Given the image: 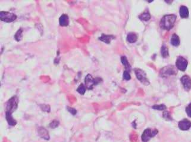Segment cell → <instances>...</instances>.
Listing matches in <instances>:
<instances>
[{"instance_id": "cell-1", "label": "cell", "mask_w": 191, "mask_h": 142, "mask_svg": "<svg viewBox=\"0 0 191 142\" xmlns=\"http://www.w3.org/2000/svg\"><path fill=\"white\" fill-rule=\"evenodd\" d=\"M177 16L174 14L165 15L161 19L160 25L162 29L165 30H170L174 26Z\"/></svg>"}, {"instance_id": "cell-2", "label": "cell", "mask_w": 191, "mask_h": 142, "mask_svg": "<svg viewBox=\"0 0 191 142\" xmlns=\"http://www.w3.org/2000/svg\"><path fill=\"white\" fill-rule=\"evenodd\" d=\"M101 80L102 79L100 78H96L94 79L91 75L87 74L85 78V83L86 89L88 90H92L93 87L99 84Z\"/></svg>"}, {"instance_id": "cell-3", "label": "cell", "mask_w": 191, "mask_h": 142, "mask_svg": "<svg viewBox=\"0 0 191 142\" xmlns=\"http://www.w3.org/2000/svg\"><path fill=\"white\" fill-rule=\"evenodd\" d=\"M19 99L17 96H13L7 102L6 112L10 114L13 113L17 109L18 106Z\"/></svg>"}, {"instance_id": "cell-4", "label": "cell", "mask_w": 191, "mask_h": 142, "mask_svg": "<svg viewBox=\"0 0 191 142\" xmlns=\"http://www.w3.org/2000/svg\"><path fill=\"white\" fill-rule=\"evenodd\" d=\"M177 69L173 65L167 66L161 69L160 75L162 77H167L171 75H174L177 74Z\"/></svg>"}, {"instance_id": "cell-5", "label": "cell", "mask_w": 191, "mask_h": 142, "mask_svg": "<svg viewBox=\"0 0 191 142\" xmlns=\"http://www.w3.org/2000/svg\"><path fill=\"white\" fill-rule=\"evenodd\" d=\"M135 73L138 80H139V81L141 82L143 84H144L145 85H148L149 84V82L147 77V75L144 70L139 68H135Z\"/></svg>"}, {"instance_id": "cell-6", "label": "cell", "mask_w": 191, "mask_h": 142, "mask_svg": "<svg viewBox=\"0 0 191 142\" xmlns=\"http://www.w3.org/2000/svg\"><path fill=\"white\" fill-rule=\"evenodd\" d=\"M0 18L3 22L6 23H10L14 22L17 19V16L10 12L2 11L0 12Z\"/></svg>"}, {"instance_id": "cell-7", "label": "cell", "mask_w": 191, "mask_h": 142, "mask_svg": "<svg viewBox=\"0 0 191 142\" xmlns=\"http://www.w3.org/2000/svg\"><path fill=\"white\" fill-rule=\"evenodd\" d=\"M158 133V131L157 130H152L150 128H147L145 130L144 133H142L141 139L142 141L144 142H147L151 138L154 137L155 136H156Z\"/></svg>"}, {"instance_id": "cell-8", "label": "cell", "mask_w": 191, "mask_h": 142, "mask_svg": "<svg viewBox=\"0 0 191 142\" xmlns=\"http://www.w3.org/2000/svg\"><path fill=\"white\" fill-rule=\"evenodd\" d=\"M176 66L179 70L185 71L188 66V61L183 57L179 56L176 60Z\"/></svg>"}, {"instance_id": "cell-9", "label": "cell", "mask_w": 191, "mask_h": 142, "mask_svg": "<svg viewBox=\"0 0 191 142\" xmlns=\"http://www.w3.org/2000/svg\"><path fill=\"white\" fill-rule=\"evenodd\" d=\"M182 84L186 91H189L191 89V78L188 75H184L180 79Z\"/></svg>"}, {"instance_id": "cell-10", "label": "cell", "mask_w": 191, "mask_h": 142, "mask_svg": "<svg viewBox=\"0 0 191 142\" xmlns=\"http://www.w3.org/2000/svg\"><path fill=\"white\" fill-rule=\"evenodd\" d=\"M178 126L181 130L186 131L191 127V122L187 119H184L179 122Z\"/></svg>"}, {"instance_id": "cell-11", "label": "cell", "mask_w": 191, "mask_h": 142, "mask_svg": "<svg viewBox=\"0 0 191 142\" xmlns=\"http://www.w3.org/2000/svg\"><path fill=\"white\" fill-rule=\"evenodd\" d=\"M38 135L41 138L44 139L46 140H48L50 139V135L48 131L45 128L43 127H39L38 130Z\"/></svg>"}, {"instance_id": "cell-12", "label": "cell", "mask_w": 191, "mask_h": 142, "mask_svg": "<svg viewBox=\"0 0 191 142\" xmlns=\"http://www.w3.org/2000/svg\"><path fill=\"white\" fill-rule=\"evenodd\" d=\"M60 25L61 26H67L69 24V19L67 14L61 15L59 19Z\"/></svg>"}, {"instance_id": "cell-13", "label": "cell", "mask_w": 191, "mask_h": 142, "mask_svg": "<svg viewBox=\"0 0 191 142\" xmlns=\"http://www.w3.org/2000/svg\"><path fill=\"white\" fill-rule=\"evenodd\" d=\"M115 37L112 35H106V34H102L101 37H100L99 38L100 40H101V41L104 42L106 44H110L111 41L112 40V39H114Z\"/></svg>"}, {"instance_id": "cell-14", "label": "cell", "mask_w": 191, "mask_h": 142, "mask_svg": "<svg viewBox=\"0 0 191 142\" xmlns=\"http://www.w3.org/2000/svg\"><path fill=\"white\" fill-rule=\"evenodd\" d=\"M12 114H10L9 112H5V116H6V120L8 122V123H9V124L10 125H11V126H14L15 125H16L17 124V121H15L14 118H13L12 115H11Z\"/></svg>"}, {"instance_id": "cell-15", "label": "cell", "mask_w": 191, "mask_h": 142, "mask_svg": "<svg viewBox=\"0 0 191 142\" xmlns=\"http://www.w3.org/2000/svg\"><path fill=\"white\" fill-rule=\"evenodd\" d=\"M179 13L182 18H187L189 16V10L186 6H181Z\"/></svg>"}, {"instance_id": "cell-16", "label": "cell", "mask_w": 191, "mask_h": 142, "mask_svg": "<svg viewBox=\"0 0 191 142\" xmlns=\"http://www.w3.org/2000/svg\"><path fill=\"white\" fill-rule=\"evenodd\" d=\"M138 37L133 32H130L127 36V41L130 43H134L137 41Z\"/></svg>"}, {"instance_id": "cell-17", "label": "cell", "mask_w": 191, "mask_h": 142, "mask_svg": "<svg viewBox=\"0 0 191 142\" xmlns=\"http://www.w3.org/2000/svg\"><path fill=\"white\" fill-rule=\"evenodd\" d=\"M171 44L174 46H178L180 44L179 37L176 34H173L171 38Z\"/></svg>"}, {"instance_id": "cell-18", "label": "cell", "mask_w": 191, "mask_h": 142, "mask_svg": "<svg viewBox=\"0 0 191 142\" xmlns=\"http://www.w3.org/2000/svg\"><path fill=\"white\" fill-rule=\"evenodd\" d=\"M161 54L163 57L166 58L169 56V49L165 45H163L161 49Z\"/></svg>"}, {"instance_id": "cell-19", "label": "cell", "mask_w": 191, "mask_h": 142, "mask_svg": "<svg viewBox=\"0 0 191 142\" xmlns=\"http://www.w3.org/2000/svg\"><path fill=\"white\" fill-rule=\"evenodd\" d=\"M22 37H23V29L20 28L17 31V32L15 33L14 35V38L17 41H20L22 40Z\"/></svg>"}, {"instance_id": "cell-20", "label": "cell", "mask_w": 191, "mask_h": 142, "mask_svg": "<svg viewBox=\"0 0 191 142\" xmlns=\"http://www.w3.org/2000/svg\"><path fill=\"white\" fill-rule=\"evenodd\" d=\"M139 18L142 21H148L151 19V15L149 13H144L141 14Z\"/></svg>"}, {"instance_id": "cell-21", "label": "cell", "mask_w": 191, "mask_h": 142, "mask_svg": "<svg viewBox=\"0 0 191 142\" xmlns=\"http://www.w3.org/2000/svg\"><path fill=\"white\" fill-rule=\"evenodd\" d=\"M121 62L122 63V64L125 66V68L126 69H130V64H129L128 60H127V58L125 56H122L121 57Z\"/></svg>"}, {"instance_id": "cell-22", "label": "cell", "mask_w": 191, "mask_h": 142, "mask_svg": "<svg viewBox=\"0 0 191 142\" xmlns=\"http://www.w3.org/2000/svg\"><path fill=\"white\" fill-rule=\"evenodd\" d=\"M86 86L84 85L83 84H81L78 87V88L77 89V91L79 94H81V95H83V94L86 92Z\"/></svg>"}, {"instance_id": "cell-23", "label": "cell", "mask_w": 191, "mask_h": 142, "mask_svg": "<svg viewBox=\"0 0 191 142\" xmlns=\"http://www.w3.org/2000/svg\"><path fill=\"white\" fill-rule=\"evenodd\" d=\"M163 116L165 120H167V121H170L172 120V118L171 116V115L169 112L168 111H164L163 114Z\"/></svg>"}, {"instance_id": "cell-24", "label": "cell", "mask_w": 191, "mask_h": 142, "mask_svg": "<svg viewBox=\"0 0 191 142\" xmlns=\"http://www.w3.org/2000/svg\"><path fill=\"white\" fill-rule=\"evenodd\" d=\"M153 108L156 110H163L166 109V106L164 105H154L153 106Z\"/></svg>"}, {"instance_id": "cell-25", "label": "cell", "mask_w": 191, "mask_h": 142, "mask_svg": "<svg viewBox=\"0 0 191 142\" xmlns=\"http://www.w3.org/2000/svg\"><path fill=\"white\" fill-rule=\"evenodd\" d=\"M59 125V121H58L57 120H54L53 121H52L50 123V127L51 128H57Z\"/></svg>"}, {"instance_id": "cell-26", "label": "cell", "mask_w": 191, "mask_h": 142, "mask_svg": "<svg viewBox=\"0 0 191 142\" xmlns=\"http://www.w3.org/2000/svg\"><path fill=\"white\" fill-rule=\"evenodd\" d=\"M40 107H41V109L44 112H50V107L49 105H40Z\"/></svg>"}, {"instance_id": "cell-27", "label": "cell", "mask_w": 191, "mask_h": 142, "mask_svg": "<svg viewBox=\"0 0 191 142\" xmlns=\"http://www.w3.org/2000/svg\"><path fill=\"white\" fill-rule=\"evenodd\" d=\"M123 78L125 80H127V81H128V80H130V78H131V76L129 73L128 71H127V70H124V72H123Z\"/></svg>"}, {"instance_id": "cell-28", "label": "cell", "mask_w": 191, "mask_h": 142, "mask_svg": "<svg viewBox=\"0 0 191 142\" xmlns=\"http://www.w3.org/2000/svg\"><path fill=\"white\" fill-rule=\"evenodd\" d=\"M67 109L68 110V111H69L71 114H72V115H75L77 114V110H76L75 108H71V107L67 106Z\"/></svg>"}, {"instance_id": "cell-29", "label": "cell", "mask_w": 191, "mask_h": 142, "mask_svg": "<svg viewBox=\"0 0 191 142\" xmlns=\"http://www.w3.org/2000/svg\"><path fill=\"white\" fill-rule=\"evenodd\" d=\"M186 112L188 116L191 118V103H190L186 108Z\"/></svg>"}]
</instances>
